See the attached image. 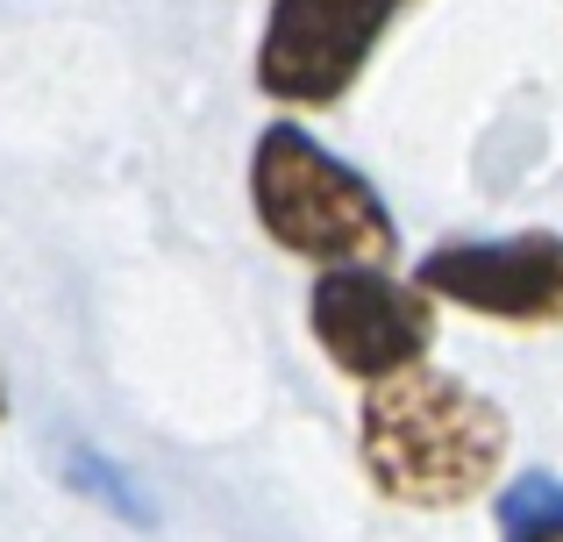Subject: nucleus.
Masks as SVG:
<instances>
[{
    "instance_id": "nucleus-1",
    "label": "nucleus",
    "mask_w": 563,
    "mask_h": 542,
    "mask_svg": "<svg viewBox=\"0 0 563 542\" xmlns=\"http://www.w3.org/2000/svg\"><path fill=\"white\" fill-rule=\"evenodd\" d=\"M514 450V421L499 400H485L478 386H464L442 364H413L378 386H364L357 414V457L372 472V486L399 507H471L478 493L499 486Z\"/></svg>"
},
{
    "instance_id": "nucleus-2",
    "label": "nucleus",
    "mask_w": 563,
    "mask_h": 542,
    "mask_svg": "<svg viewBox=\"0 0 563 542\" xmlns=\"http://www.w3.org/2000/svg\"><path fill=\"white\" fill-rule=\"evenodd\" d=\"M250 208L257 229L278 251L307 257V265H393L399 222L378 200V186L357 165L329 151L321 136H307L300 122H272L250 151Z\"/></svg>"
},
{
    "instance_id": "nucleus-3",
    "label": "nucleus",
    "mask_w": 563,
    "mask_h": 542,
    "mask_svg": "<svg viewBox=\"0 0 563 542\" xmlns=\"http://www.w3.org/2000/svg\"><path fill=\"white\" fill-rule=\"evenodd\" d=\"M407 8L413 0H272L257 36V86L278 108H335Z\"/></svg>"
},
{
    "instance_id": "nucleus-4",
    "label": "nucleus",
    "mask_w": 563,
    "mask_h": 542,
    "mask_svg": "<svg viewBox=\"0 0 563 542\" xmlns=\"http://www.w3.org/2000/svg\"><path fill=\"white\" fill-rule=\"evenodd\" d=\"M307 329H314L321 357H329L335 372L378 386V378H393V372L428 364L435 300H428L413 278H399L393 265H335L307 292Z\"/></svg>"
},
{
    "instance_id": "nucleus-5",
    "label": "nucleus",
    "mask_w": 563,
    "mask_h": 542,
    "mask_svg": "<svg viewBox=\"0 0 563 542\" xmlns=\"http://www.w3.org/2000/svg\"><path fill=\"white\" fill-rule=\"evenodd\" d=\"M413 286L456 314L507 321V329H550V321H563V236L528 229V236L435 243L413 272Z\"/></svg>"
},
{
    "instance_id": "nucleus-6",
    "label": "nucleus",
    "mask_w": 563,
    "mask_h": 542,
    "mask_svg": "<svg viewBox=\"0 0 563 542\" xmlns=\"http://www.w3.org/2000/svg\"><path fill=\"white\" fill-rule=\"evenodd\" d=\"M57 478H65L71 493H86L100 515L129 521V529H151V521H157V507L143 500V486L108 457V450H93V443H65V450H57Z\"/></svg>"
},
{
    "instance_id": "nucleus-7",
    "label": "nucleus",
    "mask_w": 563,
    "mask_h": 542,
    "mask_svg": "<svg viewBox=\"0 0 563 542\" xmlns=\"http://www.w3.org/2000/svg\"><path fill=\"white\" fill-rule=\"evenodd\" d=\"M499 529H507V542H563V486L556 478H521V486H507Z\"/></svg>"
},
{
    "instance_id": "nucleus-8",
    "label": "nucleus",
    "mask_w": 563,
    "mask_h": 542,
    "mask_svg": "<svg viewBox=\"0 0 563 542\" xmlns=\"http://www.w3.org/2000/svg\"><path fill=\"white\" fill-rule=\"evenodd\" d=\"M0 421H8V372H0Z\"/></svg>"
}]
</instances>
